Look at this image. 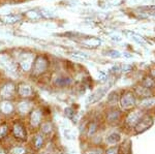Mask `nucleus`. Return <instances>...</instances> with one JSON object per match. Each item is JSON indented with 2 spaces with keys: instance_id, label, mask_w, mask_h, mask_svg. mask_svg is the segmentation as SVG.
I'll use <instances>...</instances> for the list:
<instances>
[{
  "instance_id": "nucleus-26",
  "label": "nucleus",
  "mask_w": 155,
  "mask_h": 154,
  "mask_svg": "<svg viewBox=\"0 0 155 154\" xmlns=\"http://www.w3.org/2000/svg\"><path fill=\"white\" fill-rule=\"evenodd\" d=\"M64 112H65V115L69 119H71V120H74V119H76V113H74V111L72 110L71 108H66Z\"/></svg>"
},
{
  "instance_id": "nucleus-16",
  "label": "nucleus",
  "mask_w": 155,
  "mask_h": 154,
  "mask_svg": "<svg viewBox=\"0 0 155 154\" xmlns=\"http://www.w3.org/2000/svg\"><path fill=\"white\" fill-rule=\"evenodd\" d=\"M41 111L35 110L32 112L31 114V117H30V121H31V124L33 126H37L41 122Z\"/></svg>"
},
{
  "instance_id": "nucleus-3",
  "label": "nucleus",
  "mask_w": 155,
  "mask_h": 154,
  "mask_svg": "<svg viewBox=\"0 0 155 154\" xmlns=\"http://www.w3.org/2000/svg\"><path fill=\"white\" fill-rule=\"evenodd\" d=\"M152 124H153V118H152V116L149 115V114H145L141 120H140V122L134 126V130L136 133H142L144 131H146L147 129H149Z\"/></svg>"
},
{
  "instance_id": "nucleus-27",
  "label": "nucleus",
  "mask_w": 155,
  "mask_h": 154,
  "mask_svg": "<svg viewBox=\"0 0 155 154\" xmlns=\"http://www.w3.org/2000/svg\"><path fill=\"white\" fill-rule=\"evenodd\" d=\"M120 153V148L118 146H113V147H110L106 151L104 154H119Z\"/></svg>"
},
{
  "instance_id": "nucleus-31",
  "label": "nucleus",
  "mask_w": 155,
  "mask_h": 154,
  "mask_svg": "<svg viewBox=\"0 0 155 154\" xmlns=\"http://www.w3.org/2000/svg\"><path fill=\"white\" fill-rule=\"evenodd\" d=\"M84 154H104V150L101 148H93L86 151Z\"/></svg>"
},
{
  "instance_id": "nucleus-18",
  "label": "nucleus",
  "mask_w": 155,
  "mask_h": 154,
  "mask_svg": "<svg viewBox=\"0 0 155 154\" xmlns=\"http://www.w3.org/2000/svg\"><path fill=\"white\" fill-rule=\"evenodd\" d=\"M1 20L4 22V23L7 24H12V23H16L21 20V17L17 16V15H6V16L1 17Z\"/></svg>"
},
{
  "instance_id": "nucleus-35",
  "label": "nucleus",
  "mask_w": 155,
  "mask_h": 154,
  "mask_svg": "<svg viewBox=\"0 0 155 154\" xmlns=\"http://www.w3.org/2000/svg\"><path fill=\"white\" fill-rule=\"evenodd\" d=\"M64 136L67 139V140H74V136H72L71 131L69 129H64Z\"/></svg>"
},
{
  "instance_id": "nucleus-32",
  "label": "nucleus",
  "mask_w": 155,
  "mask_h": 154,
  "mask_svg": "<svg viewBox=\"0 0 155 154\" xmlns=\"http://www.w3.org/2000/svg\"><path fill=\"white\" fill-rule=\"evenodd\" d=\"M107 55L112 57V58H120L121 57V53L119 51H116V50H110L107 52Z\"/></svg>"
},
{
  "instance_id": "nucleus-13",
  "label": "nucleus",
  "mask_w": 155,
  "mask_h": 154,
  "mask_svg": "<svg viewBox=\"0 0 155 154\" xmlns=\"http://www.w3.org/2000/svg\"><path fill=\"white\" fill-rule=\"evenodd\" d=\"M31 93H32V89L29 85H27V84H21L19 86V94L22 97H28V96L31 95Z\"/></svg>"
},
{
  "instance_id": "nucleus-28",
  "label": "nucleus",
  "mask_w": 155,
  "mask_h": 154,
  "mask_svg": "<svg viewBox=\"0 0 155 154\" xmlns=\"http://www.w3.org/2000/svg\"><path fill=\"white\" fill-rule=\"evenodd\" d=\"M128 34H130L131 37L134 38V41H137V43H139V44H144V43H145V41L143 39V37L140 36V35H137V33H132V32H128Z\"/></svg>"
},
{
  "instance_id": "nucleus-38",
  "label": "nucleus",
  "mask_w": 155,
  "mask_h": 154,
  "mask_svg": "<svg viewBox=\"0 0 155 154\" xmlns=\"http://www.w3.org/2000/svg\"><path fill=\"white\" fill-rule=\"evenodd\" d=\"M150 76H151L152 78H154V79H155V69H152V70H151V74H150Z\"/></svg>"
},
{
  "instance_id": "nucleus-20",
  "label": "nucleus",
  "mask_w": 155,
  "mask_h": 154,
  "mask_svg": "<svg viewBox=\"0 0 155 154\" xmlns=\"http://www.w3.org/2000/svg\"><path fill=\"white\" fill-rule=\"evenodd\" d=\"M83 44H87L88 47H92V48H95V47H98L101 44V41L98 38H95V37H92V38H87L83 41Z\"/></svg>"
},
{
  "instance_id": "nucleus-39",
  "label": "nucleus",
  "mask_w": 155,
  "mask_h": 154,
  "mask_svg": "<svg viewBox=\"0 0 155 154\" xmlns=\"http://www.w3.org/2000/svg\"><path fill=\"white\" fill-rule=\"evenodd\" d=\"M0 154H4V152H3V151L1 150V149H0Z\"/></svg>"
},
{
  "instance_id": "nucleus-9",
  "label": "nucleus",
  "mask_w": 155,
  "mask_h": 154,
  "mask_svg": "<svg viewBox=\"0 0 155 154\" xmlns=\"http://www.w3.org/2000/svg\"><path fill=\"white\" fill-rule=\"evenodd\" d=\"M122 118V114L121 111L117 110V109H112L107 112V120L109 123L111 124H116L118 123Z\"/></svg>"
},
{
  "instance_id": "nucleus-19",
  "label": "nucleus",
  "mask_w": 155,
  "mask_h": 154,
  "mask_svg": "<svg viewBox=\"0 0 155 154\" xmlns=\"http://www.w3.org/2000/svg\"><path fill=\"white\" fill-rule=\"evenodd\" d=\"M30 109H31V103L29 101H22L18 106V110L21 114H27Z\"/></svg>"
},
{
  "instance_id": "nucleus-6",
  "label": "nucleus",
  "mask_w": 155,
  "mask_h": 154,
  "mask_svg": "<svg viewBox=\"0 0 155 154\" xmlns=\"http://www.w3.org/2000/svg\"><path fill=\"white\" fill-rule=\"evenodd\" d=\"M107 90H109V86H106V87H102V88L97 89L96 91H94V92L92 93L88 98H87L86 103H97V101L101 100V99L104 97V95H106V93L107 92Z\"/></svg>"
},
{
  "instance_id": "nucleus-25",
  "label": "nucleus",
  "mask_w": 155,
  "mask_h": 154,
  "mask_svg": "<svg viewBox=\"0 0 155 154\" xmlns=\"http://www.w3.org/2000/svg\"><path fill=\"white\" fill-rule=\"evenodd\" d=\"M39 14H41V17H44V18H46V19H50V18H53L54 17L53 12L50 11L49 9H45V8L41 9V12H39Z\"/></svg>"
},
{
  "instance_id": "nucleus-29",
  "label": "nucleus",
  "mask_w": 155,
  "mask_h": 154,
  "mask_svg": "<svg viewBox=\"0 0 155 154\" xmlns=\"http://www.w3.org/2000/svg\"><path fill=\"white\" fill-rule=\"evenodd\" d=\"M44 144V139H42L41 136H36L35 139H34V145H35L36 148H41Z\"/></svg>"
},
{
  "instance_id": "nucleus-17",
  "label": "nucleus",
  "mask_w": 155,
  "mask_h": 154,
  "mask_svg": "<svg viewBox=\"0 0 155 154\" xmlns=\"http://www.w3.org/2000/svg\"><path fill=\"white\" fill-rule=\"evenodd\" d=\"M14 135L16 138H19V139H25V131H24V128L21 124L17 123L14 125Z\"/></svg>"
},
{
  "instance_id": "nucleus-23",
  "label": "nucleus",
  "mask_w": 155,
  "mask_h": 154,
  "mask_svg": "<svg viewBox=\"0 0 155 154\" xmlns=\"http://www.w3.org/2000/svg\"><path fill=\"white\" fill-rule=\"evenodd\" d=\"M117 101H118V95H117L116 92H112L107 96V103H109L110 105L115 106L117 103Z\"/></svg>"
},
{
  "instance_id": "nucleus-24",
  "label": "nucleus",
  "mask_w": 155,
  "mask_h": 154,
  "mask_svg": "<svg viewBox=\"0 0 155 154\" xmlns=\"http://www.w3.org/2000/svg\"><path fill=\"white\" fill-rule=\"evenodd\" d=\"M26 16L28 17L29 19H31V20H38V19L41 18V14H39V12H37L36 11H27Z\"/></svg>"
},
{
  "instance_id": "nucleus-33",
  "label": "nucleus",
  "mask_w": 155,
  "mask_h": 154,
  "mask_svg": "<svg viewBox=\"0 0 155 154\" xmlns=\"http://www.w3.org/2000/svg\"><path fill=\"white\" fill-rule=\"evenodd\" d=\"M25 149L22 147H16L12 150V154H25Z\"/></svg>"
},
{
  "instance_id": "nucleus-8",
  "label": "nucleus",
  "mask_w": 155,
  "mask_h": 154,
  "mask_svg": "<svg viewBox=\"0 0 155 154\" xmlns=\"http://www.w3.org/2000/svg\"><path fill=\"white\" fill-rule=\"evenodd\" d=\"M33 58L32 54H24L20 59V65L24 71H28L32 67V63H33Z\"/></svg>"
},
{
  "instance_id": "nucleus-34",
  "label": "nucleus",
  "mask_w": 155,
  "mask_h": 154,
  "mask_svg": "<svg viewBox=\"0 0 155 154\" xmlns=\"http://www.w3.org/2000/svg\"><path fill=\"white\" fill-rule=\"evenodd\" d=\"M7 133V126L6 125H1L0 126V138H3Z\"/></svg>"
},
{
  "instance_id": "nucleus-5",
  "label": "nucleus",
  "mask_w": 155,
  "mask_h": 154,
  "mask_svg": "<svg viewBox=\"0 0 155 154\" xmlns=\"http://www.w3.org/2000/svg\"><path fill=\"white\" fill-rule=\"evenodd\" d=\"M137 108L141 109L142 111H149L152 109H155V96H149V97L140 99L137 101Z\"/></svg>"
},
{
  "instance_id": "nucleus-22",
  "label": "nucleus",
  "mask_w": 155,
  "mask_h": 154,
  "mask_svg": "<svg viewBox=\"0 0 155 154\" xmlns=\"http://www.w3.org/2000/svg\"><path fill=\"white\" fill-rule=\"evenodd\" d=\"M98 130V123L96 122H91L88 126V130H87V133L88 136H93L96 131Z\"/></svg>"
},
{
  "instance_id": "nucleus-1",
  "label": "nucleus",
  "mask_w": 155,
  "mask_h": 154,
  "mask_svg": "<svg viewBox=\"0 0 155 154\" xmlns=\"http://www.w3.org/2000/svg\"><path fill=\"white\" fill-rule=\"evenodd\" d=\"M119 103L121 106L122 110L131 111L137 105V98L134 91L126 90L122 93V95L119 97Z\"/></svg>"
},
{
  "instance_id": "nucleus-4",
  "label": "nucleus",
  "mask_w": 155,
  "mask_h": 154,
  "mask_svg": "<svg viewBox=\"0 0 155 154\" xmlns=\"http://www.w3.org/2000/svg\"><path fill=\"white\" fill-rule=\"evenodd\" d=\"M0 64L11 73H15L17 70V66L14 60L7 54H0Z\"/></svg>"
},
{
  "instance_id": "nucleus-15",
  "label": "nucleus",
  "mask_w": 155,
  "mask_h": 154,
  "mask_svg": "<svg viewBox=\"0 0 155 154\" xmlns=\"http://www.w3.org/2000/svg\"><path fill=\"white\" fill-rule=\"evenodd\" d=\"M71 84V79L67 77H59L55 81V85L58 87H66Z\"/></svg>"
},
{
  "instance_id": "nucleus-2",
  "label": "nucleus",
  "mask_w": 155,
  "mask_h": 154,
  "mask_svg": "<svg viewBox=\"0 0 155 154\" xmlns=\"http://www.w3.org/2000/svg\"><path fill=\"white\" fill-rule=\"evenodd\" d=\"M145 115L144 111H142L139 108H134L131 111H129V113L126 115L125 117V124L128 127H130L134 129V126L140 122V120L142 119V117Z\"/></svg>"
},
{
  "instance_id": "nucleus-36",
  "label": "nucleus",
  "mask_w": 155,
  "mask_h": 154,
  "mask_svg": "<svg viewBox=\"0 0 155 154\" xmlns=\"http://www.w3.org/2000/svg\"><path fill=\"white\" fill-rule=\"evenodd\" d=\"M132 67L130 65H127V64H124V65H121V71L122 73H128V71H131Z\"/></svg>"
},
{
  "instance_id": "nucleus-30",
  "label": "nucleus",
  "mask_w": 155,
  "mask_h": 154,
  "mask_svg": "<svg viewBox=\"0 0 155 154\" xmlns=\"http://www.w3.org/2000/svg\"><path fill=\"white\" fill-rule=\"evenodd\" d=\"M41 130L44 131L45 133H51V130H52V125H51V123H50V122H46V123L42 124V125H41Z\"/></svg>"
},
{
  "instance_id": "nucleus-7",
  "label": "nucleus",
  "mask_w": 155,
  "mask_h": 154,
  "mask_svg": "<svg viewBox=\"0 0 155 154\" xmlns=\"http://www.w3.org/2000/svg\"><path fill=\"white\" fill-rule=\"evenodd\" d=\"M134 92L136 94L137 98L139 97L140 99H143V98H146V97H149V96L153 95V91L146 88V87H144L142 84H139V85L134 86Z\"/></svg>"
},
{
  "instance_id": "nucleus-40",
  "label": "nucleus",
  "mask_w": 155,
  "mask_h": 154,
  "mask_svg": "<svg viewBox=\"0 0 155 154\" xmlns=\"http://www.w3.org/2000/svg\"><path fill=\"white\" fill-rule=\"evenodd\" d=\"M58 154H62V153H58Z\"/></svg>"
},
{
  "instance_id": "nucleus-12",
  "label": "nucleus",
  "mask_w": 155,
  "mask_h": 154,
  "mask_svg": "<svg viewBox=\"0 0 155 154\" xmlns=\"http://www.w3.org/2000/svg\"><path fill=\"white\" fill-rule=\"evenodd\" d=\"M121 135L118 133V131H113L110 135L107 136L106 138V142L109 144V145H116L118 144L120 141H121Z\"/></svg>"
},
{
  "instance_id": "nucleus-10",
  "label": "nucleus",
  "mask_w": 155,
  "mask_h": 154,
  "mask_svg": "<svg viewBox=\"0 0 155 154\" xmlns=\"http://www.w3.org/2000/svg\"><path fill=\"white\" fill-rule=\"evenodd\" d=\"M47 66H48V62L46 59L44 57H38L34 63V71L35 74H41L47 69Z\"/></svg>"
},
{
  "instance_id": "nucleus-14",
  "label": "nucleus",
  "mask_w": 155,
  "mask_h": 154,
  "mask_svg": "<svg viewBox=\"0 0 155 154\" xmlns=\"http://www.w3.org/2000/svg\"><path fill=\"white\" fill-rule=\"evenodd\" d=\"M141 84L144 87H146V88H148V89H150V90H152V91H153V89H155V79L152 78L151 76L145 77Z\"/></svg>"
},
{
  "instance_id": "nucleus-11",
  "label": "nucleus",
  "mask_w": 155,
  "mask_h": 154,
  "mask_svg": "<svg viewBox=\"0 0 155 154\" xmlns=\"http://www.w3.org/2000/svg\"><path fill=\"white\" fill-rule=\"evenodd\" d=\"M14 92H15V86L12 83H8V84H5L2 89L0 90V95L2 96L3 98H9L14 95Z\"/></svg>"
},
{
  "instance_id": "nucleus-37",
  "label": "nucleus",
  "mask_w": 155,
  "mask_h": 154,
  "mask_svg": "<svg viewBox=\"0 0 155 154\" xmlns=\"http://www.w3.org/2000/svg\"><path fill=\"white\" fill-rule=\"evenodd\" d=\"M107 74L106 73H104V71H101L98 74V79L101 80V82H104L107 80Z\"/></svg>"
},
{
  "instance_id": "nucleus-21",
  "label": "nucleus",
  "mask_w": 155,
  "mask_h": 154,
  "mask_svg": "<svg viewBox=\"0 0 155 154\" xmlns=\"http://www.w3.org/2000/svg\"><path fill=\"white\" fill-rule=\"evenodd\" d=\"M12 110H14V106H12V105L9 101H3L1 103V111L4 114H11Z\"/></svg>"
}]
</instances>
